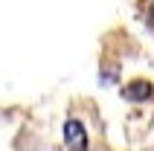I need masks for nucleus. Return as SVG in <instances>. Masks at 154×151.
<instances>
[{
  "label": "nucleus",
  "instance_id": "1",
  "mask_svg": "<svg viewBox=\"0 0 154 151\" xmlns=\"http://www.w3.org/2000/svg\"><path fill=\"white\" fill-rule=\"evenodd\" d=\"M64 143H67L70 151H87V134L79 119H67L64 122Z\"/></svg>",
  "mask_w": 154,
  "mask_h": 151
},
{
  "label": "nucleus",
  "instance_id": "2",
  "mask_svg": "<svg viewBox=\"0 0 154 151\" xmlns=\"http://www.w3.org/2000/svg\"><path fill=\"white\" fill-rule=\"evenodd\" d=\"M122 96L128 102H143V99H151L154 96V87L148 82H131L125 90H122Z\"/></svg>",
  "mask_w": 154,
  "mask_h": 151
}]
</instances>
